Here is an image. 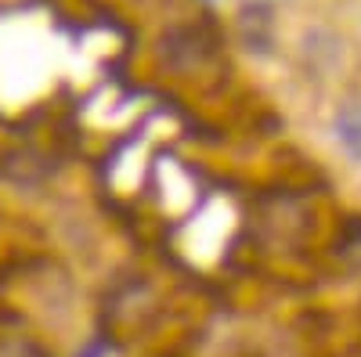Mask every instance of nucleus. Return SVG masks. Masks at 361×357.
Segmentation results:
<instances>
[{
	"label": "nucleus",
	"mask_w": 361,
	"mask_h": 357,
	"mask_svg": "<svg viewBox=\"0 0 361 357\" xmlns=\"http://www.w3.org/2000/svg\"><path fill=\"white\" fill-rule=\"evenodd\" d=\"M333 127H336V137L343 144V152L361 163V105H343L333 119Z\"/></svg>",
	"instance_id": "nucleus-1"
}]
</instances>
